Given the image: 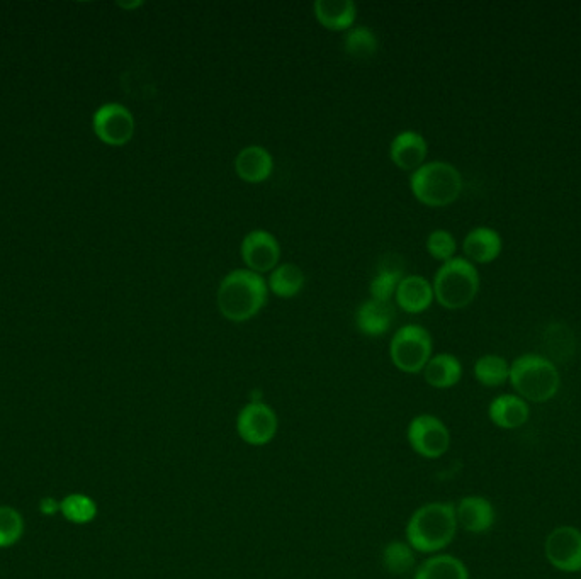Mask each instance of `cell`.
<instances>
[{
	"label": "cell",
	"mask_w": 581,
	"mask_h": 579,
	"mask_svg": "<svg viewBox=\"0 0 581 579\" xmlns=\"http://www.w3.org/2000/svg\"><path fill=\"white\" fill-rule=\"evenodd\" d=\"M401 270L396 267H386L378 272V276L374 277L369 287V293L376 301H383V303H391V299L395 298L396 291H398V284H400Z\"/></svg>",
	"instance_id": "83f0119b"
},
{
	"label": "cell",
	"mask_w": 581,
	"mask_h": 579,
	"mask_svg": "<svg viewBox=\"0 0 581 579\" xmlns=\"http://www.w3.org/2000/svg\"><path fill=\"white\" fill-rule=\"evenodd\" d=\"M463 175L449 162H429L413 172L410 189L429 208H446L463 194Z\"/></svg>",
	"instance_id": "277c9868"
},
{
	"label": "cell",
	"mask_w": 581,
	"mask_h": 579,
	"mask_svg": "<svg viewBox=\"0 0 581 579\" xmlns=\"http://www.w3.org/2000/svg\"><path fill=\"white\" fill-rule=\"evenodd\" d=\"M40 513L41 515H45V517L57 515V513H60V501L55 500L53 496H45L40 501Z\"/></svg>",
	"instance_id": "f546056e"
},
{
	"label": "cell",
	"mask_w": 581,
	"mask_h": 579,
	"mask_svg": "<svg viewBox=\"0 0 581 579\" xmlns=\"http://www.w3.org/2000/svg\"><path fill=\"white\" fill-rule=\"evenodd\" d=\"M313 12L316 21L330 31H349L357 19V7L352 0H316Z\"/></svg>",
	"instance_id": "ac0fdd59"
},
{
	"label": "cell",
	"mask_w": 581,
	"mask_h": 579,
	"mask_svg": "<svg viewBox=\"0 0 581 579\" xmlns=\"http://www.w3.org/2000/svg\"><path fill=\"white\" fill-rule=\"evenodd\" d=\"M544 554L549 564L563 573L581 571V530L561 525L549 532L544 542Z\"/></svg>",
	"instance_id": "9c48e42d"
},
{
	"label": "cell",
	"mask_w": 581,
	"mask_h": 579,
	"mask_svg": "<svg viewBox=\"0 0 581 579\" xmlns=\"http://www.w3.org/2000/svg\"><path fill=\"white\" fill-rule=\"evenodd\" d=\"M142 6V2H135V4H121V7H126V9H135V7Z\"/></svg>",
	"instance_id": "4dcf8cb0"
},
{
	"label": "cell",
	"mask_w": 581,
	"mask_h": 579,
	"mask_svg": "<svg viewBox=\"0 0 581 579\" xmlns=\"http://www.w3.org/2000/svg\"><path fill=\"white\" fill-rule=\"evenodd\" d=\"M274 170V160L266 148L250 145L240 150L235 158V172L243 182L260 184L266 182Z\"/></svg>",
	"instance_id": "e0dca14e"
},
{
	"label": "cell",
	"mask_w": 581,
	"mask_h": 579,
	"mask_svg": "<svg viewBox=\"0 0 581 579\" xmlns=\"http://www.w3.org/2000/svg\"><path fill=\"white\" fill-rule=\"evenodd\" d=\"M269 286L264 277L249 269L230 272L218 289V310L226 320L243 323L266 306Z\"/></svg>",
	"instance_id": "7a4b0ae2"
},
{
	"label": "cell",
	"mask_w": 581,
	"mask_h": 579,
	"mask_svg": "<svg viewBox=\"0 0 581 579\" xmlns=\"http://www.w3.org/2000/svg\"><path fill=\"white\" fill-rule=\"evenodd\" d=\"M429 153V145L424 136L417 131H403L396 135L391 143L390 155L393 164L401 170L415 172L425 164V158Z\"/></svg>",
	"instance_id": "5bb4252c"
},
{
	"label": "cell",
	"mask_w": 581,
	"mask_h": 579,
	"mask_svg": "<svg viewBox=\"0 0 581 579\" xmlns=\"http://www.w3.org/2000/svg\"><path fill=\"white\" fill-rule=\"evenodd\" d=\"M60 513L68 522L85 525L97 517V503L91 496L82 493H72L60 501Z\"/></svg>",
	"instance_id": "d4e9b609"
},
{
	"label": "cell",
	"mask_w": 581,
	"mask_h": 579,
	"mask_svg": "<svg viewBox=\"0 0 581 579\" xmlns=\"http://www.w3.org/2000/svg\"><path fill=\"white\" fill-rule=\"evenodd\" d=\"M474 377L485 388H500L508 383L510 364L502 355L486 354L474 362Z\"/></svg>",
	"instance_id": "7402d4cb"
},
{
	"label": "cell",
	"mask_w": 581,
	"mask_h": 579,
	"mask_svg": "<svg viewBox=\"0 0 581 579\" xmlns=\"http://www.w3.org/2000/svg\"><path fill=\"white\" fill-rule=\"evenodd\" d=\"M279 418L264 401H250L237 416V433L245 444L264 447L276 439Z\"/></svg>",
	"instance_id": "ba28073f"
},
{
	"label": "cell",
	"mask_w": 581,
	"mask_h": 579,
	"mask_svg": "<svg viewBox=\"0 0 581 579\" xmlns=\"http://www.w3.org/2000/svg\"><path fill=\"white\" fill-rule=\"evenodd\" d=\"M425 383L435 389H451L463 377V364L456 355H432L424 369Z\"/></svg>",
	"instance_id": "ffe728a7"
},
{
	"label": "cell",
	"mask_w": 581,
	"mask_h": 579,
	"mask_svg": "<svg viewBox=\"0 0 581 579\" xmlns=\"http://www.w3.org/2000/svg\"><path fill=\"white\" fill-rule=\"evenodd\" d=\"M383 566L391 574H407L415 566V551L408 542L393 540L383 549Z\"/></svg>",
	"instance_id": "484cf974"
},
{
	"label": "cell",
	"mask_w": 581,
	"mask_h": 579,
	"mask_svg": "<svg viewBox=\"0 0 581 579\" xmlns=\"http://www.w3.org/2000/svg\"><path fill=\"white\" fill-rule=\"evenodd\" d=\"M508 383L527 403H548L559 393L561 374L548 357L522 354L510 364Z\"/></svg>",
	"instance_id": "3957f363"
},
{
	"label": "cell",
	"mask_w": 581,
	"mask_h": 579,
	"mask_svg": "<svg viewBox=\"0 0 581 579\" xmlns=\"http://www.w3.org/2000/svg\"><path fill=\"white\" fill-rule=\"evenodd\" d=\"M395 321V308L391 303L369 299L359 306L356 313V325L367 337H381L390 330Z\"/></svg>",
	"instance_id": "d6986e66"
},
{
	"label": "cell",
	"mask_w": 581,
	"mask_h": 579,
	"mask_svg": "<svg viewBox=\"0 0 581 579\" xmlns=\"http://www.w3.org/2000/svg\"><path fill=\"white\" fill-rule=\"evenodd\" d=\"M395 298L401 310L418 315L429 310L434 303V286L422 276L403 277Z\"/></svg>",
	"instance_id": "2e32d148"
},
{
	"label": "cell",
	"mask_w": 581,
	"mask_h": 579,
	"mask_svg": "<svg viewBox=\"0 0 581 579\" xmlns=\"http://www.w3.org/2000/svg\"><path fill=\"white\" fill-rule=\"evenodd\" d=\"M432 335L420 325H405L395 333L391 340L390 355L396 369L405 374L424 372L432 359Z\"/></svg>",
	"instance_id": "8992f818"
},
{
	"label": "cell",
	"mask_w": 581,
	"mask_h": 579,
	"mask_svg": "<svg viewBox=\"0 0 581 579\" xmlns=\"http://www.w3.org/2000/svg\"><path fill=\"white\" fill-rule=\"evenodd\" d=\"M480 274L476 265L464 257H454L440 265L434 279L435 301L446 310H463L480 293Z\"/></svg>",
	"instance_id": "5b68a950"
},
{
	"label": "cell",
	"mask_w": 581,
	"mask_h": 579,
	"mask_svg": "<svg viewBox=\"0 0 581 579\" xmlns=\"http://www.w3.org/2000/svg\"><path fill=\"white\" fill-rule=\"evenodd\" d=\"M344 48L350 57L357 58V60H367L378 53V38L366 26H356L345 33Z\"/></svg>",
	"instance_id": "cb8c5ba5"
},
{
	"label": "cell",
	"mask_w": 581,
	"mask_h": 579,
	"mask_svg": "<svg viewBox=\"0 0 581 579\" xmlns=\"http://www.w3.org/2000/svg\"><path fill=\"white\" fill-rule=\"evenodd\" d=\"M457 529L456 505L432 501L412 513L407 523V542L413 551L437 554L451 546Z\"/></svg>",
	"instance_id": "6da1fadb"
},
{
	"label": "cell",
	"mask_w": 581,
	"mask_h": 579,
	"mask_svg": "<svg viewBox=\"0 0 581 579\" xmlns=\"http://www.w3.org/2000/svg\"><path fill=\"white\" fill-rule=\"evenodd\" d=\"M242 259L255 274H266L276 269L281 260V245L266 230L250 231L242 242Z\"/></svg>",
	"instance_id": "8fae6325"
},
{
	"label": "cell",
	"mask_w": 581,
	"mask_h": 579,
	"mask_svg": "<svg viewBox=\"0 0 581 579\" xmlns=\"http://www.w3.org/2000/svg\"><path fill=\"white\" fill-rule=\"evenodd\" d=\"M413 579H469V571L459 557L434 554L418 566Z\"/></svg>",
	"instance_id": "44dd1931"
},
{
	"label": "cell",
	"mask_w": 581,
	"mask_h": 579,
	"mask_svg": "<svg viewBox=\"0 0 581 579\" xmlns=\"http://www.w3.org/2000/svg\"><path fill=\"white\" fill-rule=\"evenodd\" d=\"M305 286V274L298 265H277L269 277V289L279 298H294Z\"/></svg>",
	"instance_id": "603a6c76"
},
{
	"label": "cell",
	"mask_w": 581,
	"mask_h": 579,
	"mask_svg": "<svg viewBox=\"0 0 581 579\" xmlns=\"http://www.w3.org/2000/svg\"><path fill=\"white\" fill-rule=\"evenodd\" d=\"M23 535V515L12 506L0 505V549L16 546Z\"/></svg>",
	"instance_id": "4316f807"
},
{
	"label": "cell",
	"mask_w": 581,
	"mask_h": 579,
	"mask_svg": "<svg viewBox=\"0 0 581 579\" xmlns=\"http://www.w3.org/2000/svg\"><path fill=\"white\" fill-rule=\"evenodd\" d=\"M97 138L109 147H123L135 135V118L130 109L116 102L104 104L92 119Z\"/></svg>",
	"instance_id": "30bf717a"
},
{
	"label": "cell",
	"mask_w": 581,
	"mask_h": 579,
	"mask_svg": "<svg viewBox=\"0 0 581 579\" xmlns=\"http://www.w3.org/2000/svg\"><path fill=\"white\" fill-rule=\"evenodd\" d=\"M503 240L490 226H478L469 231L463 242L464 259L471 264H491L500 257Z\"/></svg>",
	"instance_id": "4fadbf2b"
},
{
	"label": "cell",
	"mask_w": 581,
	"mask_h": 579,
	"mask_svg": "<svg viewBox=\"0 0 581 579\" xmlns=\"http://www.w3.org/2000/svg\"><path fill=\"white\" fill-rule=\"evenodd\" d=\"M408 444L424 459H440L451 447V432L446 423L429 413H422L408 423Z\"/></svg>",
	"instance_id": "52a82bcc"
},
{
	"label": "cell",
	"mask_w": 581,
	"mask_h": 579,
	"mask_svg": "<svg viewBox=\"0 0 581 579\" xmlns=\"http://www.w3.org/2000/svg\"><path fill=\"white\" fill-rule=\"evenodd\" d=\"M531 408L529 403L517 394H500L488 406V418L495 427L502 430H515L529 422Z\"/></svg>",
	"instance_id": "9a60e30c"
},
{
	"label": "cell",
	"mask_w": 581,
	"mask_h": 579,
	"mask_svg": "<svg viewBox=\"0 0 581 579\" xmlns=\"http://www.w3.org/2000/svg\"><path fill=\"white\" fill-rule=\"evenodd\" d=\"M457 525L469 534H486L497 522L495 506L480 495L464 496L456 505Z\"/></svg>",
	"instance_id": "7c38bea8"
},
{
	"label": "cell",
	"mask_w": 581,
	"mask_h": 579,
	"mask_svg": "<svg viewBox=\"0 0 581 579\" xmlns=\"http://www.w3.org/2000/svg\"><path fill=\"white\" fill-rule=\"evenodd\" d=\"M427 250L435 260L446 264L456 257L457 242L451 231L434 230L427 238Z\"/></svg>",
	"instance_id": "f1b7e54d"
}]
</instances>
